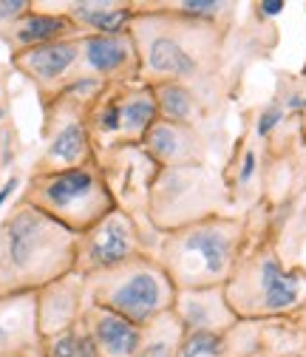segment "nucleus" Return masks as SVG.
Returning <instances> with one entry per match:
<instances>
[{
  "instance_id": "obj_7",
  "label": "nucleus",
  "mask_w": 306,
  "mask_h": 357,
  "mask_svg": "<svg viewBox=\"0 0 306 357\" xmlns=\"http://www.w3.org/2000/svg\"><path fill=\"white\" fill-rule=\"evenodd\" d=\"M227 178L210 165L162 167L151 185L148 218L159 233H173L230 207Z\"/></svg>"
},
{
  "instance_id": "obj_26",
  "label": "nucleus",
  "mask_w": 306,
  "mask_h": 357,
  "mask_svg": "<svg viewBox=\"0 0 306 357\" xmlns=\"http://www.w3.org/2000/svg\"><path fill=\"white\" fill-rule=\"evenodd\" d=\"M258 173V151L250 145L241 151V165H238V178H236V188L244 190Z\"/></svg>"
},
{
  "instance_id": "obj_25",
  "label": "nucleus",
  "mask_w": 306,
  "mask_h": 357,
  "mask_svg": "<svg viewBox=\"0 0 306 357\" xmlns=\"http://www.w3.org/2000/svg\"><path fill=\"white\" fill-rule=\"evenodd\" d=\"M286 119V108H284V100L275 97L270 105L261 108L258 119H255V133H258V139H267L270 133H275L281 128V122Z\"/></svg>"
},
{
  "instance_id": "obj_23",
  "label": "nucleus",
  "mask_w": 306,
  "mask_h": 357,
  "mask_svg": "<svg viewBox=\"0 0 306 357\" xmlns=\"http://www.w3.org/2000/svg\"><path fill=\"white\" fill-rule=\"evenodd\" d=\"M151 3L176 17L215 23V26H224L236 15V3H227V0H151Z\"/></svg>"
},
{
  "instance_id": "obj_27",
  "label": "nucleus",
  "mask_w": 306,
  "mask_h": 357,
  "mask_svg": "<svg viewBox=\"0 0 306 357\" xmlns=\"http://www.w3.org/2000/svg\"><path fill=\"white\" fill-rule=\"evenodd\" d=\"M34 3L31 0H0V29L12 26L17 17H23Z\"/></svg>"
},
{
  "instance_id": "obj_19",
  "label": "nucleus",
  "mask_w": 306,
  "mask_h": 357,
  "mask_svg": "<svg viewBox=\"0 0 306 357\" xmlns=\"http://www.w3.org/2000/svg\"><path fill=\"white\" fill-rule=\"evenodd\" d=\"M79 324L85 326V332H89V337L94 340L102 357H137L142 329L125 321L122 315H116V312L89 303Z\"/></svg>"
},
{
  "instance_id": "obj_1",
  "label": "nucleus",
  "mask_w": 306,
  "mask_h": 357,
  "mask_svg": "<svg viewBox=\"0 0 306 357\" xmlns=\"http://www.w3.org/2000/svg\"><path fill=\"white\" fill-rule=\"evenodd\" d=\"M130 34L137 40L142 82L190 85L207 108V85L213 82L224 54V26L199 23L156 9L151 0H134Z\"/></svg>"
},
{
  "instance_id": "obj_13",
  "label": "nucleus",
  "mask_w": 306,
  "mask_h": 357,
  "mask_svg": "<svg viewBox=\"0 0 306 357\" xmlns=\"http://www.w3.org/2000/svg\"><path fill=\"white\" fill-rule=\"evenodd\" d=\"M79 77H91L102 85L142 82V63L130 31L79 40ZM77 77V79H79Z\"/></svg>"
},
{
  "instance_id": "obj_29",
  "label": "nucleus",
  "mask_w": 306,
  "mask_h": 357,
  "mask_svg": "<svg viewBox=\"0 0 306 357\" xmlns=\"http://www.w3.org/2000/svg\"><path fill=\"white\" fill-rule=\"evenodd\" d=\"M255 9H258L261 17H275V15H281V12L286 9V3H284V0H275V3L270 0V3H258Z\"/></svg>"
},
{
  "instance_id": "obj_24",
  "label": "nucleus",
  "mask_w": 306,
  "mask_h": 357,
  "mask_svg": "<svg viewBox=\"0 0 306 357\" xmlns=\"http://www.w3.org/2000/svg\"><path fill=\"white\" fill-rule=\"evenodd\" d=\"M43 357H102L82 324L43 340Z\"/></svg>"
},
{
  "instance_id": "obj_5",
  "label": "nucleus",
  "mask_w": 306,
  "mask_h": 357,
  "mask_svg": "<svg viewBox=\"0 0 306 357\" xmlns=\"http://www.w3.org/2000/svg\"><path fill=\"white\" fill-rule=\"evenodd\" d=\"M20 202L52 215L77 236L91 230L97 221L116 210L100 162L54 173H31L26 190L20 193Z\"/></svg>"
},
{
  "instance_id": "obj_3",
  "label": "nucleus",
  "mask_w": 306,
  "mask_h": 357,
  "mask_svg": "<svg viewBox=\"0 0 306 357\" xmlns=\"http://www.w3.org/2000/svg\"><path fill=\"white\" fill-rule=\"evenodd\" d=\"M247 250V218L222 213L196 225L162 233L156 261L176 289L227 287Z\"/></svg>"
},
{
  "instance_id": "obj_6",
  "label": "nucleus",
  "mask_w": 306,
  "mask_h": 357,
  "mask_svg": "<svg viewBox=\"0 0 306 357\" xmlns=\"http://www.w3.org/2000/svg\"><path fill=\"white\" fill-rule=\"evenodd\" d=\"M89 303L111 309L134 326H148L176 306V284L170 281L156 255H139L114 270L85 278Z\"/></svg>"
},
{
  "instance_id": "obj_9",
  "label": "nucleus",
  "mask_w": 306,
  "mask_h": 357,
  "mask_svg": "<svg viewBox=\"0 0 306 357\" xmlns=\"http://www.w3.org/2000/svg\"><path fill=\"white\" fill-rule=\"evenodd\" d=\"M89 108L91 102L74 91H63L60 97L43 102V153L37 156L31 173H54L97 162V148L89 130Z\"/></svg>"
},
{
  "instance_id": "obj_22",
  "label": "nucleus",
  "mask_w": 306,
  "mask_h": 357,
  "mask_svg": "<svg viewBox=\"0 0 306 357\" xmlns=\"http://www.w3.org/2000/svg\"><path fill=\"white\" fill-rule=\"evenodd\" d=\"M185 340V326L176 318V312H165L162 318L142 326L139 351L137 357H176Z\"/></svg>"
},
{
  "instance_id": "obj_11",
  "label": "nucleus",
  "mask_w": 306,
  "mask_h": 357,
  "mask_svg": "<svg viewBox=\"0 0 306 357\" xmlns=\"http://www.w3.org/2000/svg\"><path fill=\"white\" fill-rule=\"evenodd\" d=\"M139 255H151L148 241L137 221L116 207L77 238V275L91 278Z\"/></svg>"
},
{
  "instance_id": "obj_14",
  "label": "nucleus",
  "mask_w": 306,
  "mask_h": 357,
  "mask_svg": "<svg viewBox=\"0 0 306 357\" xmlns=\"http://www.w3.org/2000/svg\"><path fill=\"white\" fill-rule=\"evenodd\" d=\"M142 151L151 156V162L162 167H190V165H207V139L201 128L179 125L159 119L142 142Z\"/></svg>"
},
{
  "instance_id": "obj_18",
  "label": "nucleus",
  "mask_w": 306,
  "mask_h": 357,
  "mask_svg": "<svg viewBox=\"0 0 306 357\" xmlns=\"http://www.w3.org/2000/svg\"><path fill=\"white\" fill-rule=\"evenodd\" d=\"M54 12H63L82 37L125 34L134 23V0H66L49 3Z\"/></svg>"
},
{
  "instance_id": "obj_20",
  "label": "nucleus",
  "mask_w": 306,
  "mask_h": 357,
  "mask_svg": "<svg viewBox=\"0 0 306 357\" xmlns=\"http://www.w3.org/2000/svg\"><path fill=\"white\" fill-rule=\"evenodd\" d=\"M43 337L37 329V295L0 298V354L40 351Z\"/></svg>"
},
{
  "instance_id": "obj_2",
  "label": "nucleus",
  "mask_w": 306,
  "mask_h": 357,
  "mask_svg": "<svg viewBox=\"0 0 306 357\" xmlns=\"http://www.w3.org/2000/svg\"><path fill=\"white\" fill-rule=\"evenodd\" d=\"M77 233L17 199L0 221V298L37 295L77 273Z\"/></svg>"
},
{
  "instance_id": "obj_8",
  "label": "nucleus",
  "mask_w": 306,
  "mask_h": 357,
  "mask_svg": "<svg viewBox=\"0 0 306 357\" xmlns=\"http://www.w3.org/2000/svg\"><path fill=\"white\" fill-rule=\"evenodd\" d=\"M159 122V105L153 85L122 82L105 85L89 108V130L97 148V159L116 148L142 145L148 130Z\"/></svg>"
},
{
  "instance_id": "obj_17",
  "label": "nucleus",
  "mask_w": 306,
  "mask_h": 357,
  "mask_svg": "<svg viewBox=\"0 0 306 357\" xmlns=\"http://www.w3.org/2000/svg\"><path fill=\"white\" fill-rule=\"evenodd\" d=\"M173 312H176V318L182 321L185 335H190V332H227L238 324L224 287L179 289Z\"/></svg>"
},
{
  "instance_id": "obj_15",
  "label": "nucleus",
  "mask_w": 306,
  "mask_h": 357,
  "mask_svg": "<svg viewBox=\"0 0 306 357\" xmlns=\"http://www.w3.org/2000/svg\"><path fill=\"white\" fill-rule=\"evenodd\" d=\"M89 306V292H85V278L71 273L46 289L37 292V329L40 337H54L68 332L82 321V312Z\"/></svg>"
},
{
  "instance_id": "obj_28",
  "label": "nucleus",
  "mask_w": 306,
  "mask_h": 357,
  "mask_svg": "<svg viewBox=\"0 0 306 357\" xmlns=\"http://www.w3.org/2000/svg\"><path fill=\"white\" fill-rule=\"evenodd\" d=\"M267 332H270V324H267ZM244 357H300V349L298 346H273L264 335V343H261L258 349H252L250 354Z\"/></svg>"
},
{
  "instance_id": "obj_4",
  "label": "nucleus",
  "mask_w": 306,
  "mask_h": 357,
  "mask_svg": "<svg viewBox=\"0 0 306 357\" xmlns=\"http://www.w3.org/2000/svg\"><path fill=\"white\" fill-rule=\"evenodd\" d=\"M224 292L238 321H295L306 306V270L286 266L273 244H261L244 250Z\"/></svg>"
},
{
  "instance_id": "obj_30",
  "label": "nucleus",
  "mask_w": 306,
  "mask_h": 357,
  "mask_svg": "<svg viewBox=\"0 0 306 357\" xmlns=\"http://www.w3.org/2000/svg\"><path fill=\"white\" fill-rule=\"evenodd\" d=\"M17 185H20V178H17V176L6 178V185H3V188H0V207H3V204H6V199H9L12 193H15V188H17Z\"/></svg>"
},
{
  "instance_id": "obj_12",
  "label": "nucleus",
  "mask_w": 306,
  "mask_h": 357,
  "mask_svg": "<svg viewBox=\"0 0 306 357\" xmlns=\"http://www.w3.org/2000/svg\"><path fill=\"white\" fill-rule=\"evenodd\" d=\"M79 40L82 37H68L12 54V68L37 88L40 105L60 97L79 77Z\"/></svg>"
},
{
  "instance_id": "obj_10",
  "label": "nucleus",
  "mask_w": 306,
  "mask_h": 357,
  "mask_svg": "<svg viewBox=\"0 0 306 357\" xmlns=\"http://www.w3.org/2000/svg\"><path fill=\"white\" fill-rule=\"evenodd\" d=\"M97 162L105 173V182L114 193L116 207L125 210L130 218L137 221L145 241H148L151 255H156L162 233L151 225V218H148V199H151V185H153L159 167L151 162V156L142 151V145L108 151Z\"/></svg>"
},
{
  "instance_id": "obj_16",
  "label": "nucleus",
  "mask_w": 306,
  "mask_h": 357,
  "mask_svg": "<svg viewBox=\"0 0 306 357\" xmlns=\"http://www.w3.org/2000/svg\"><path fill=\"white\" fill-rule=\"evenodd\" d=\"M68 37H82L79 29L63 15L49 9V3H34L23 17H17L12 26L0 29V40L12 49V54L26 52V49H37L46 46V43H57V40H68Z\"/></svg>"
},
{
  "instance_id": "obj_21",
  "label": "nucleus",
  "mask_w": 306,
  "mask_h": 357,
  "mask_svg": "<svg viewBox=\"0 0 306 357\" xmlns=\"http://www.w3.org/2000/svg\"><path fill=\"white\" fill-rule=\"evenodd\" d=\"M153 94H156V105H159V119L201 128V122L210 114V108L201 102V97L190 85L159 82V85H153Z\"/></svg>"
}]
</instances>
